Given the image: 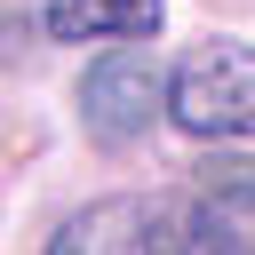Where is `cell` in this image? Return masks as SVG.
I'll use <instances>...</instances> for the list:
<instances>
[{
    "mask_svg": "<svg viewBox=\"0 0 255 255\" xmlns=\"http://www.w3.org/2000/svg\"><path fill=\"white\" fill-rule=\"evenodd\" d=\"M167 112L191 135H255V40H199L167 72Z\"/></svg>",
    "mask_w": 255,
    "mask_h": 255,
    "instance_id": "cell-1",
    "label": "cell"
},
{
    "mask_svg": "<svg viewBox=\"0 0 255 255\" xmlns=\"http://www.w3.org/2000/svg\"><path fill=\"white\" fill-rule=\"evenodd\" d=\"M159 16H167L159 0H48L56 40H151Z\"/></svg>",
    "mask_w": 255,
    "mask_h": 255,
    "instance_id": "cell-4",
    "label": "cell"
},
{
    "mask_svg": "<svg viewBox=\"0 0 255 255\" xmlns=\"http://www.w3.org/2000/svg\"><path fill=\"white\" fill-rule=\"evenodd\" d=\"M167 88H175V80H159V64H151L143 48H112V56L88 64V80H80V120H88V135H96L104 151H128V143H143L151 120L167 112Z\"/></svg>",
    "mask_w": 255,
    "mask_h": 255,
    "instance_id": "cell-2",
    "label": "cell"
},
{
    "mask_svg": "<svg viewBox=\"0 0 255 255\" xmlns=\"http://www.w3.org/2000/svg\"><path fill=\"white\" fill-rule=\"evenodd\" d=\"M48 247H56V255H72V247H175V207H151V199H112V207L72 215Z\"/></svg>",
    "mask_w": 255,
    "mask_h": 255,
    "instance_id": "cell-3",
    "label": "cell"
}]
</instances>
